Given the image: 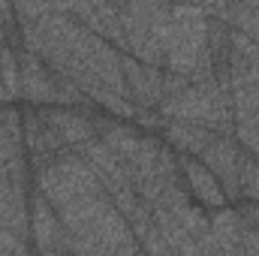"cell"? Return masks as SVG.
<instances>
[{
  "label": "cell",
  "instance_id": "1",
  "mask_svg": "<svg viewBox=\"0 0 259 256\" xmlns=\"http://www.w3.org/2000/svg\"><path fill=\"white\" fill-rule=\"evenodd\" d=\"M181 166H184V172L190 175L196 196H199L205 205H223V190H220V184L214 181V175H211L205 166H199L193 157H181Z\"/></svg>",
  "mask_w": 259,
  "mask_h": 256
},
{
  "label": "cell",
  "instance_id": "2",
  "mask_svg": "<svg viewBox=\"0 0 259 256\" xmlns=\"http://www.w3.org/2000/svg\"><path fill=\"white\" fill-rule=\"evenodd\" d=\"M9 100V94H6V84H3V75H0V103H6Z\"/></svg>",
  "mask_w": 259,
  "mask_h": 256
}]
</instances>
